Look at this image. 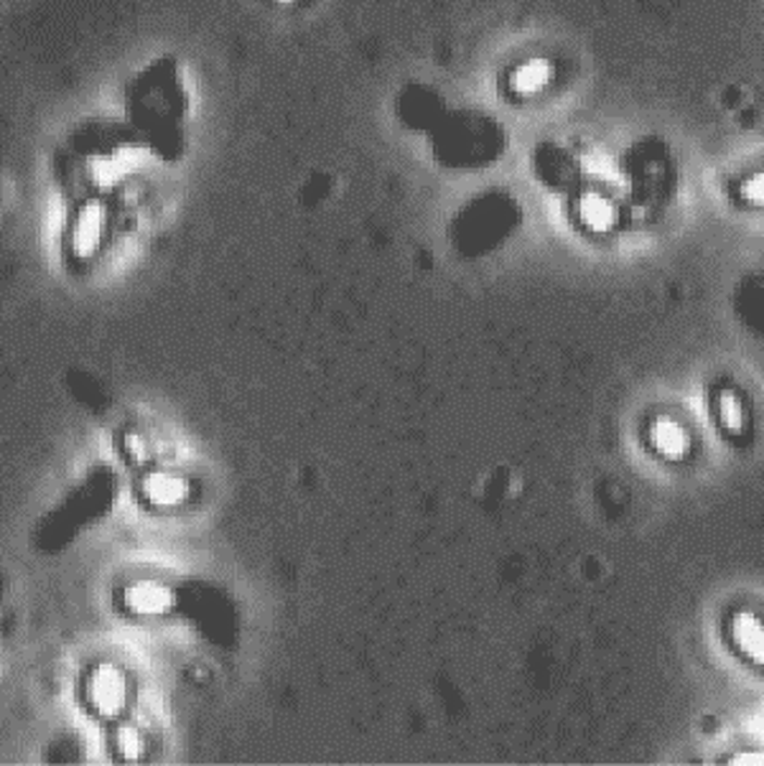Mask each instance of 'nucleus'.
Returning a JSON list of instances; mask_svg holds the SVG:
<instances>
[{"mask_svg":"<svg viewBox=\"0 0 764 766\" xmlns=\"http://www.w3.org/2000/svg\"><path fill=\"white\" fill-rule=\"evenodd\" d=\"M187 110V95L172 59L146 66L128 89V113L138 128L151 136L153 146L179 148V123Z\"/></svg>","mask_w":764,"mask_h":766,"instance_id":"obj_1","label":"nucleus"},{"mask_svg":"<svg viewBox=\"0 0 764 766\" xmlns=\"http://www.w3.org/2000/svg\"><path fill=\"white\" fill-rule=\"evenodd\" d=\"M436 161L449 168H485L504 153L508 136L492 115L456 110L443 113L431 130Z\"/></svg>","mask_w":764,"mask_h":766,"instance_id":"obj_2","label":"nucleus"},{"mask_svg":"<svg viewBox=\"0 0 764 766\" xmlns=\"http://www.w3.org/2000/svg\"><path fill=\"white\" fill-rule=\"evenodd\" d=\"M521 222L517 204L504 194H485L466 204V210L459 214L454 225L459 250L479 255V252L492 250L497 244L508 240Z\"/></svg>","mask_w":764,"mask_h":766,"instance_id":"obj_3","label":"nucleus"},{"mask_svg":"<svg viewBox=\"0 0 764 766\" xmlns=\"http://www.w3.org/2000/svg\"><path fill=\"white\" fill-rule=\"evenodd\" d=\"M443 115L441 98L426 87H408L398 100V117L408 128L431 130Z\"/></svg>","mask_w":764,"mask_h":766,"instance_id":"obj_4","label":"nucleus"},{"mask_svg":"<svg viewBox=\"0 0 764 766\" xmlns=\"http://www.w3.org/2000/svg\"><path fill=\"white\" fill-rule=\"evenodd\" d=\"M576 214L581 227L597 235L612 233L619 225V206L612 199L599 194V191H586V194L578 197Z\"/></svg>","mask_w":764,"mask_h":766,"instance_id":"obj_5","label":"nucleus"},{"mask_svg":"<svg viewBox=\"0 0 764 766\" xmlns=\"http://www.w3.org/2000/svg\"><path fill=\"white\" fill-rule=\"evenodd\" d=\"M90 698L92 708L100 716H115V713L123 711L125 701H128V686H125L123 675H117L113 667H102L92 678Z\"/></svg>","mask_w":764,"mask_h":766,"instance_id":"obj_6","label":"nucleus"},{"mask_svg":"<svg viewBox=\"0 0 764 766\" xmlns=\"http://www.w3.org/2000/svg\"><path fill=\"white\" fill-rule=\"evenodd\" d=\"M731 639L754 665H764V621L754 614H739L731 621Z\"/></svg>","mask_w":764,"mask_h":766,"instance_id":"obj_7","label":"nucleus"},{"mask_svg":"<svg viewBox=\"0 0 764 766\" xmlns=\"http://www.w3.org/2000/svg\"><path fill=\"white\" fill-rule=\"evenodd\" d=\"M650 443L652 449L665 459H684L688 449H691V441H688L684 426H678V423L667 418H660L655 426L650 428Z\"/></svg>","mask_w":764,"mask_h":766,"instance_id":"obj_8","label":"nucleus"},{"mask_svg":"<svg viewBox=\"0 0 764 766\" xmlns=\"http://www.w3.org/2000/svg\"><path fill=\"white\" fill-rule=\"evenodd\" d=\"M716 418L724 434L741 436L749 426L744 400H741L734 390H722L716 398Z\"/></svg>","mask_w":764,"mask_h":766,"instance_id":"obj_9","label":"nucleus"},{"mask_svg":"<svg viewBox=\"0 0 764 766\" xmlns=\"http://www.w3.org/2000/svg\"><path fill=\"white\" fill-rule=\"evenodd\" d=\"M143 492L151 497L153 504H159V507H172V504H179L184 500L187 487H184V481L176 479V476L155 474L146 481Z\"/></svg>","mask_w":764,"mask_h":766,"instance_id":"obj_10","label":"nucleus"},{"mask_svg":"<svg viewBox=\"0 0 764 766\" xmlns=\"http://www.w3.org/2000/svg\"><path fill=\"white\" fill-rule=\"evenodd\" d=\"M128 601H130V608L136 614H161L172 606V597H168V593L163 589H155V586H151V583L133 589L128 593Z\"/></svg>","mask_w":764,"mask_h":766,"instance_id":"obj_11","label":"nucleus"},{"mask_svg":"<svg viewBox=\"0 0 764 766\" xmlns=\"http://www.w3.org/2000/svg\"><path fill=\"white\" fill-rule=\"evenodd\" d=\"M737 197L741 204L752 210H764V168L752 171L737 184Z\"/></svg>","mask_w":764,"mask_h":766,"instance_id":"obj_12","label":"nucleus"},{"mask_svg":"<svg viewBox=\"0 0 764 766\" xmlns=\"http://www.w3.org/2000/svg\"><path fill=\"white\" fill-rule=\"evenodd\" d=\"M548 79H551V66L546 62H530L525 64L523 70H517L513 85L521 89V92L530 95V92H538Z\"/></svg>","mask_w":764,"mask_h":766,"instance_id":"obj_13","label":"nucleus"},{"mask_svg":"<svg viewBox=\"0 0 764 766\" xmlns=\"http://www.w3.org/2000/svg\"><path fill=\"white\" fill-rule=\"evenodd\" d=\"M734 764H764V751L762 754H741L734 758Z\"/></svg>","mask_w":764,"mask_h":766,"instance_id":"obj_14","label":"nucleus"}]
</instances>
